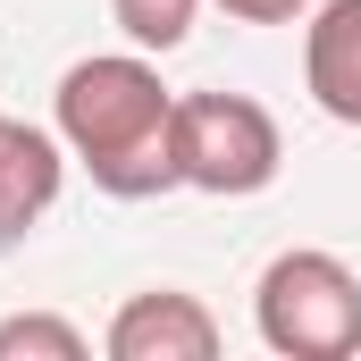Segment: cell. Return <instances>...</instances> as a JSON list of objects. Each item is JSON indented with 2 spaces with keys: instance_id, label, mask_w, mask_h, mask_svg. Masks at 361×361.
<instances>
[{
  "instance_id": "obj_1",
  "label": "cell",
  "mask_w": 361,
  "mask_h": 361,
  "mask_svg": "<svg viewBox=\"0 0 361 361\" xmlns=\"http://www.w3.org/2000/svg\"><path fill=\"white\" fill-rule=\"evenodd\" d=\"M51 126L68 160L118 202H152L177 185V92L143 51H92L51 92Z\"/></svg>"
},
{
  "instance_id": "obj_2",
  "label": "cell",
  "mask_w": 361,
  "mask_h": 361,
  "mask_svg": "<svg viewBox=\"0 0 361 361\" xmlns=\"http://www.w3.org/2000/svg\"><path fill=\"white\" fill-rule=\"evenodd\" d=\"M252 328L286 361H345L361 353V277L319 244H294L252 286Z\"/></svg>"
},
{
  "instance_id": "obj_3",
  "label": "cell",
  "mask_w": 361,
  "mask_h": 361,
  "mask_svg": "<svg viewBox=\"0 0 361 361\" xmlns=\"http://www.w3.org/2000/svg\"><path fill=\"white\" fill-rule=\"evenodd\" d=\"M277 169H286V135L252 92H185L177 101V185L244 202V193L277 185Z\"/></svg>"
},
{
  "instance_id": "obj_4",
  "label": "cell",
  "mask_w": 361,
  "mask_h": 361,
  "mask_svg": "<svg viewBox=\"0 0 361 361\" xmlns=\"http://www.w3.org/2000/svg\"><path fill=\"white\" fill-rule=\"evenodd\" d=\"M109 361H219V319L202 294L185 286H152V294H126L118 319H109Z\"/></svg>"
},
{
  "instance_id": "obj_5",
  "label": "cell",
  "mask_w": 361,
  "mask_h": 361,
  "mask_svg": "<svg viewBox=\"0 0 361 361\" xmlns=\"http://www.w3.org/2000/svg\"><path fill=\"white\" fill-rule=\"evenodd\" d=\"M68 185V143L59 126H25V118H0V244H25L51 202Z\"/></svg>"
},
{
  "instance_id": "obj_6",
  "label": "cell",
  "mask_w": 361,
  "mask_h": 361,
  "mask_svg": "<svg viewBox=\"0 0 361 361\" xmlns=\"http://www.w3.org/2000/svg\"><path fill=\"white\" fill-rule=\"evenodd\" d=\"M302 85H311V101L336 126H361V0H319L311 8V25H302Z\"/></svg>"
},
{
  "instance_id": "obj_7",
  "label": "cell",
  "mask_w": 361,
  "mask_h": 361,
  "mask_svg": "<svg viewBox=\"0 0 361 361\" xmlns=\"http://www.w3.org/2000/svg\"><path fill=\"white\" fill-rule=\"evenodd\" d=\"M92 336L59 311H8L0 319V361H85Z\"/></svg>"
},
{
  "instance_id": "obj_8",
  "label": "cell",
  "mask_w": 361,
  "mask_h": 361,
  "mask_svg": "<svg viewBox=\"0 0 361 361\" xmlns=\"http://www.w3.org/2000/svg\"><path fill=\"white\" fill-rule=\"evenodd\" d=\"M193 8H202V0H109L118 34H126L135 51H177L185 34H193Z\"/></svg>"
},
{
  "instance_id": "obj_9",
  "label": "cell",
  "mask_w": 361,
  "mask_h": 361,
  "mask_svg": "<svg viewBox=\"0 0 361 361\" xmlns=\"http://www.w3.org/2000/svg\"><path fill=\"white\" fill-rule=\"evenodd\" d=\"M227 17H244V25H302L319 0H219Z\"/></svg>"
}]
</instances>
